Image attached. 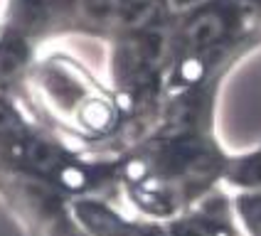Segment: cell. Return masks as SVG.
Wrapping results in <instances>:
<instances>
[{
    "label": "cell",
    "instance_id": "cell-1",
    "mask_svg": "<svg viewBox=\"0 0 261 236\" xmlns=\"http://www.w3.org/2000/svg\"><path fill=\"white\" fill-rule=\"evenodd\" d=\"M22 59V47L17 42H5L0 47V74L13 72Z\"/></svg>",
    "mask_w": 261,
    "mask_h": 236
},
{
    "label": "cell",
    "instance_id": "cell-2",
    "mask_svg": "<svg viewBox=\"0 0 261 236\" xmlns=\"http://www.w3.org/2000/svg\"><path fill=\"white\" fill-rule=\"evenodd\" d=\"M89 10H94V13H106L111 5H114V0H87Z\"/></svg>",
    "mask_w": 261,
    "mask_h": 236
}]
</instances>
